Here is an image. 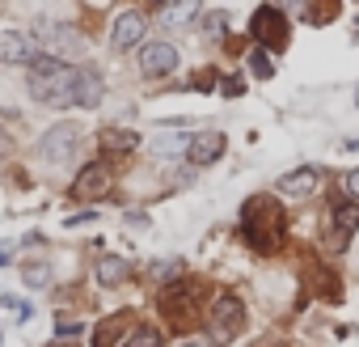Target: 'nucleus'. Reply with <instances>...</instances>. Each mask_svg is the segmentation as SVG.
Wrapping results in <instances>:
<instances>
[{
    "instance_id": "1",
    "label": "nucleus",
    "mask_w": 359,
    "mask_h": 347,
    "mask_svg": "<svg viewBox=\"0 0 359 347\" xmlns=\"http://www.w3.org/2000/svg\"><path fill=\"white\" fill-rule=\"evenodd\" d=\"M241 229H245V242L258 254H275L283 246V237H287V216H283L275 195H254L241 208Z\"/></svg>"
},
{
    "instance_id": "2",
    "label": "nucleus",
    "mask_w": 359,
    "mask_h": 347,
    "mask_svg": "<svg viewBox=\"0 0 359 347\" xmlns=\"http://www.w3.org/2000/svg\"><path fill=\"white\" fill-rule=\"evenodd\" d=\"M30 98L43 106H76V68L55 60V55H39L30 64Z\"/></svg>"
},
{
    "instance_id": "3",
    "label": "nucleus",
    "mask_w": 359,
    "mask_h": 347,
    "mask_svg": "<svg viewBox=\"0 0 359 347\" xmlns=\"http://www.w3.org/2000/svg\"><path fill=\"white\" fill-rule=\"evenodd\" d=\"M241 326H245V305H241V296H233V292H224V296H216V305H212V343L216 347H224V343H233L237 334H241Z\"/></svg>"
},
{
    "instance_id": "4",
    "label": "nucleus",
    "mask_w": 359,
    "mask_h": 347,
    "mask_svg": "<svg viewBox=\"0 0 359 347\" xmlns=\"http://www.w3.org/2000/svg\"><path fill=\"white\" fill-rule=\"evenodd\" d=\"M250 30H254L258 47H266V51H283V47H287V18H283V9H275V5L258 9L254 22H250Z\"/></svg>"
},
{
    "instance_id": "5",
    "label": "nucleus",
    "mask_w": 359,
    "mask_h": 347,
    "mask_svg": "<svg viewBox=\"0 0 359 347\" xmlns=\"http://www.w3.org/2000/svg\"><path fill=\"white\" fill-rule=\"evenodd\" d=\"M76 144H81V127H76V123H55V127L39 140V157L51 161V165H64V161H72Z\"/></svg>"
},
{
    "instance_id": "6",
    "label": "nucleus",
    "mask_w": 359,
    "mask_h": 347,
    "mask_svg": "<svg viewBox=\"0 0 359 347\" xmlns=\"http://www.w3.org/2000/svg\"><path fill=\"white\" fill-rule=\"evenodd\" d=\"M140 68H144V77H169L177 68V47L165 43V39L140 47Z\"/></svg>"
},
{
    "instance_id": "7",
    "label": "nucleus",
    "mask_w": 359,
    "mask_h": 347,
    "mask_svg": "<svg viewBox=\"0 0 359 347\" xmlns=\"http://www.w3.org/2000/svg\"><path fill=\"white\" fill-rule=\"evenodd\" d=\"M220 152H224V136H220V131H199V136L187 140V161H191V169L220 161Z\"/></svg>"
},
{
    "instance_id": "8",
    "label": "nucleus",
    "mask_w": 359,
    "mask_h": 347,
    "mask_svg": "<svg viewBox=\"0 0 359 347\" xmlns=\"http://www.w3.org/2000/svg\"><path fill=\"white\" fill-rule=\"evenodd\" d=\"M0 60H5V64H34V60H39L34 34H22V30L0 34Z\"/></svg>"
},
{
    "instance_id": "9",
    "label": "nucleus",
    "mask_w": 359,
    "mask_h": 347,
    "mask_svg": "<svg viewBox=\"0 0 359 347\" xmlns=\"http://www.w3.org/2000/svg\"><path fill=\"white\" fill-rule=\"evenodd\" d=\"M144 26H148V22H144V13H131V9H127V13H118V18H114V26H110V47H114V51L135 47V43L144 39Z\"/></svg>"
},
{
    "instance_id": "10",
    "label": "nucleus",
    "mask_w": 359,
    "mask_h": 347,
    "mask_svg": "<svg viewBox=\"0 0 359 347\" xmlns=\"http://www.w3.org/2000/svg\"><path fill=\"white\" fill-rule=\"evenodd\" d=\"M39 39H43V47H51V51H60V55H81V51H85V39H81L72 26H51V22H43V26H39Z\"/></svg>"
},
{
    "instance_id": "11",
    "label": "nucleus",
    "mask_w": 359,
    "mask_h": 347,
    "mask_svg": "<svg viewBox=\"0 0 359 347\" xmlns=\"http://www.w3.org/2000/svg\"><path fill=\"white\" fill-rule=\"evenodd\" d=\"M317 178H321V174L313 165H300V169H292V174H283V178H279V195L283 199H309L317 191Z\"/></svg>"
},
{
    "instance_id": "12",
    "label": "nucleus",
    "mask_w": 359,
    "mask_h": 347,
    "mask_svg": "<svg viewBox=\"0 0 359 347\" xmlns=\"http://www.w3.org/2000/svg\"><path fill=\"white\" fill-rule=\"evenodd\" d=\"M81 199H97V195H106L110 191V165H102V161H93V165H85L81 174H76V187H72Z\"/></svg>"
},
{
    "instance_id": "13",
    "label": "nucleus",
    "mask_w": 359,
    "mask_h": 347,
    "mask_svg": "<svg viewBox=\"0 0 359 347\" xmlns=\"http://www.w3.org/2000/svg\"><path fill=\"white\" fill-rule=\"evenodd\" d=\"M199 9H203V0H169L161 9V26L165 30H182V26L199 22Z\"/></svg>"
},
{
    "instance_id": "14",
    "label": "nucleus",
    "mask_w": 359,
    "mask_h": 347,
    "mask_svg": "<svg viewBox=\"0 0 359 347\" xmlns=\"http://www.w3.org/2000/svg\"><path fill=\"white\" fill-rule=\"evenodd\" d=\"M106 98V81L102 72L89 64V68H76V106H97Z\"/></svg>"
},
{
    "instance_id": "15",
    "label": "nucleus",
    "mask_w": 359,
    "mask_h": 347,
    "mask_svg": "<svg viewBox=\"0 0 359 347\" xmlns=\"http://www.w3.org/2000/svg\"><path fill=\"white\" fill-rule=\"evenodd\" d=\"M127 326H131V313H110V317H102L97 330H93V347H114V343L127 334Z\"/></svg>"
},
{
    "instance_id": "16",
    "label": "nucleus",
    "mask_w": 359,
    "mask_h": 347,
    "mask_svg": "<svg viewBox=\"0 0 359 347\" xmlns=\"http://www.w3.org/2000/svg\"><path fill=\"white\" fill-rule=\"evenodd\" d=\"M102 148H106L110 157H127V152L140 148V136H135V131H123V127H106V131H102Z\"/></svg>"
},
{
    "instance_id": "17",
    "label": "nucleus",
    "mask_w": 359,
    "mask_h": 347,
    "mask_svg": "<svg viewBox=\"0 0 359 347\" xmlns=\"http://www.w3.org/2000/svg\"><path fill=\"white\" fill-rule=\"evenodd\" d=\"M123 280H127V263L118 254H102L97 258V284L102 288H118Z\"/></svg>"
},
{
    "instance_id": "18",
    "label": "nucleus",
    "mask_w": 359,
    "mask_h": 347,
    "mask_svg": "<svg viewBox=\"0 0 359 347\" xmlns=\"http://www.w3.org/2000/svg\"><path fill=\"white\" fill-rule=\"evenodd\" d=\"M334 229H338V242H346V237L359 229V199H355V204H338V208H334Z\"/></svg>"
},
{
    "instance_id": "19",
    "label": "nucleus",
    "mask_w": 359,
    "mask_h": 347,
    "mask_svg": "<svg viewBox=\"0 0 359 347\" xmlns=\"http://www.w3.org/2000/svg\"><path fill=\"white\" fill-rule=\"evenodd\" d=\"M165 343V334L156 330V326H135L127 339H123V347H161Z\"/></svg>"
},
{
    "instance_id": "20",
    "label": "nucleus",
    "mask_w": 359,
    "mask_h": 347,
    "mask_svg": "<svg viewBox=\"0 0 359 347\" xmlns=\"http://www.w3.org/2000/svg\"><path fill=\"white\" fill-rule=\"evenodd\" d=\"M22 280H26L30 288H47V280H51V267H47V263H26V267H22Z\"/></svg>"
},
{
    "instance_id": "21",
    "label": "nucleus",
    "mask_w": 359,
    "mask_h": 347,
    "mask_svg": "<svg viewBox=\"0 0 359 347\" xmlns=\"http://www.w3.org/2000/svg\"><path fill=\"white\" fill-rule=\"evenodd\" d=\"M250 72H254L258 81H271V77H275V64H271V55H266V51H254V55H250Z\"/></svg>"
},
{
    "instance_id": "22",
    "label": "nucleus",
    "mask_w": 359,
    "mask_h": 347,
    "mask_svg": "<svg viewBox=\"0 0 359 347\" xmlns=\"http://www.w3.org/2000/svg\"><path fill=\"white\" fill-rule=\"evenodd\" d=\"M203 30H208V39H220V34L229 30V18H224V13H208V26H203Z\"/></svg>"
},
{
    "instance_id": "23",
    "label": "nucleus",
    "mask_w": 359,
    "mask_h": 347,
    "mask_svg": "<svg viewBox=\"0 0 359 347\" xmlns=\"http://www.w3.org/2000/svg\"><path fill=\"white\" fill-rule=\"evenodd\" d=\"M81 330H85V326H81L76 317H60V322H55V334H60V339H76Z\"/></svg>"
},
{
    "instance_id": "24",
    "label": "nucleus",
    "mask_w": 359,
    "mask_h": 347,
    "mask_svg": "<svg viewBox=\"0 0 359 347\" xmlns=\"http://www.w3.org/2000/svg\"><path fill=\"white\" fill-rule=\"evenodd\" d=\"M9 152H13V136H9V131H5V127H0V161H5V157H9Z\"/></svg>"
},
{
    "instance_id": "25",
    "label": "nucleus",
    "mask_w": 359,
    "mask_h": 347,
    "mask_svg": "<svg viewBox=\"0 0 359 347\" xmlns=\"http://www.w3.org/2000/svg\"><path fill=\"white\" fill-rule=\"evenodd\" d=\"M0 305H5V309H22L26 301H22V296H13V292H5V296H0Z\"/></svg>"
},
{
    "instance_id": "26",
    "label": "nucleus",
    "mask_w": 359,
    "mask_h": 347,
    "mask_svg": "<svg viewBox=\"0 0 359 347\" xmlns=\"http://www.w3.org/2000/svg\"><path fill=\"white\" fill-rule=\"evenodd\" d=\"M13 263V246L9 242H0V267H9Z\"/></svg>"
},
{
    "instance_id": "27",
    "label": "nucleus",
    "mask_w": 359,
    "mask_h": 347,
    "mask_svg": "<svg viewBox=\"0 0 359 347\" xmlns=\"http://www.w3.org/2000/svg\"><path fill=\"white\" fill-rule=\"evenodd\" d=\"M346 191L359 199V169H355V174H346Z\"/></svg>"
},
{
    "instance_id": "28",
    "label": "nucleus",
    "mask_w": 359,
    "mask_h": 347,
    "mask_svg": "<svg viewBox=\"0 0 359 347\" xmlns=\"http://www.w3.org/2000/svg\"><path fill=\"white\" fill-rule=\"evenodd\" d=\"M241 89H245V85H241V81H237V77H229V85H224V93H229V98H237V93H241Z\"/></svg>"
},
{
    "instance_id": "29",
    "label": "nucleus",
    "mask_w": 359,
    "mask_h": 347,
    "mask_svg": "<svg viewBox=\"0 0 359 347\" xmlns=\"http://www.w3.org/2000/svg\"><path fill=\"white\" fill-rule=\"evenodd\" d=\"M182 347H212V343H203V339H187Z\"/></svg>"
},
{
    "instance_id": "30",
    "label": "nucleus",
    "mask_w": 359,
    "mask_h": 347,
    "mask_svg": "<svg viewBox=\"0 0 359 347\" xmlns=\"http://www.w3.org/2000/svg\"><path fill=\"white\" fill-rule=\"evenodd\" d=\"M279 5H292V9H300V5H304V0H279Z\"/></svg>"
},
{
    "instance_id": "31",
    "label": "nucleus",
    "mask_w": 359,
    "mask_h": 347,
    "mask_svg": "<svg viewBox=\"0 0 359 347\" xmlns=\"http://www.w3.org/2000/svg\"><path fill=\"white\" fill-rule=\"evenodd\" d=\"M51 347H72V343H51Z\"/></svg>"
},
{
    "instance_id": "32",
    "label": "nucleus",
    "mask_w": 359,
    "mask_h": 347,
    "mask_svg": "<svg viewBox=\"0 0 359 347\" xmlns=\"http://www.w3.org/2000/svg\"><path fill=\"white\" fill-rule=\"evenodd\" d=\"M355 34H359V22H355Z\"/></svg>"
},
{
    "instance_id": "33",
    "label": "nucleus",
    "mask_w": 359,
    "mask_h": 347,
    "mask_svg": "<svg viewBox=\"0 0 359 347\" xmlns=\"http://www.w3.org/2000/svg\"><path fill=\"white\" fill-rule=\"evenodd\" d=\"M355 102H359V93H355Z\"/></svg>"
}]
</instances>
